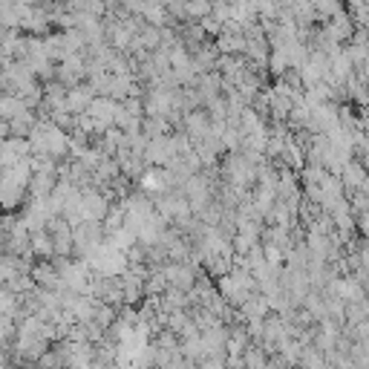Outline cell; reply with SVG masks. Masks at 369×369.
<instances>
[{
    "mask_svg": "<svg viewBox=\"0 0 369 369\" xmlns=\"http://www.w3.org/2000/svg\"><path fill=\"white\" fill-rule=\"evenodd\" d=\"M312 4V12L318 18H334V15H341L344 6H341V0H309Z\"/></svg>",
    "mask_w": 369,
    "mask_h": 369,
    "instance_id": "6da1fadb",
    "label": "cell"
}]
</instances>
